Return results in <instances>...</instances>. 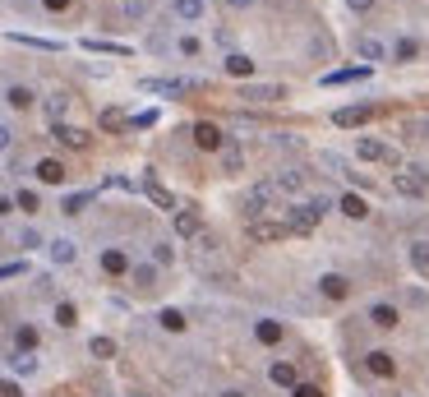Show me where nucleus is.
<instances>
[{
  "instance_id": "38",
  "label": "nucleus",
  "mask_w": 429,
  "mask_h": 397,
  "mask_svg": "<svg viewBox=\"0 0 429 397\" xmlns=\"http://www.w3.org/2000/svg\"><path fill=\"white\" fill-rule=\"evenodd\" d=\"M134 282H138V287H153V282H157V263H143V268H134Z\"/></svg>"
},
{
  "instance_id": "54",
  "label": "nucleus",
  "mask_w": 429,
  "mask_h": 397,
  "mask_svg": "<svg viewBox=\"0 0 429 397\" xmlns=\"http://www.w3.org/2000/svg\"><path fill=\"white\" fill-rule=\"evenodd\" d=\"M227 5H236V10H245V5H254V0H227Z\"/></svg>"
},
{
  "instance_id": "15",
  "label": "nucleus",
  "mask_w": 429,
  "mask_h": 397,
  "mask_svg": "<svg viewBox=\"0 0 429 397\" xmlns=\"http://www.w3.org/2000/svg\"><path fill=\"white\" fill-rule=\"evenodd\" d=\"M143 190H148V198H153L157 208H167V213L176 208V194H171L167 185H157V176H148V181H143Z\"/></svg>"
},
{
  "instance_id": "41",
  "label": "nucleus",
  "mask_w": 429,
  "mask_h": 397,
  "mask_svg": "<svg viewBox=\"0 0 429 397\" xmlns=\"http://www.w3.org/2000/svg\"><path fill=\"white\" fill-rule=\"evenodd\" d=\"M19 273H28V263L19 259V263H0V282H5V277H19Z\"/></svg>"
},
{
  "instance_id": "9",
  "label": "nucleus",
  "mask_w": 429,
  "mask_h": 397,
  "mask_svg": "<svg viewBox=\"0 0 429 397\" xmlns=\"http://www.w3.org/2000/svg\"><path fill=\"white\" fill-rule=\"evenodd\" d=\"M365 365H369V374H374V379H393V374H397V360H393L388 352H369Z\"/></svg>"
},
{
  "instance_id": "10",
  "label": "nucleus",
  "mask_w": 429,
  "mask_h": 397,
  "mask_svg": "<svg viewBox=\"0 0 429 397\" xmlns=\"http://www.w3.org/2000/svg\"><path fill=\"white\" fill-rule=\"evenodd\" d=\"M319 291L328 296V301H346V296H351V282H346L342 273H328V277H319Z\"/></svg>"
},
{
  "instance_id": "4",
  "label": "nucleus",
  "mask_w": 429,
  "mask_h": 397,
  "mask_svg": "<svg viewBox=\"0 0 429 397\" xmlns=\"http://www.w3.org/2000/svg\"><path fill=\"white\" fill-rule=\"evenodd\" d=\"M245 231H249V241H286V236H291L286 222H263V217H254Z\"/></svg>"
},
{
  "instance_id": "31",
  "label": "nucleus",
  "mask_w": 429,
  "mask_h": 397,
  "mask_svg": "<svg viewBox=\"0 0 429 397\" xmlns=\"http://www.w3.org/2000/svg\"><path fill=\"white\" fill-rule=\"evenodd\" d=\"M88 352L97 356V360H111V356H116V342H111V337H92V342H88Z\"/></svg>"
},
{
  "instance_id": "26",
  "label": "nucleus",
  "mask_w": 429,
  "mask_h": 397,
  "mask_svg": "<svg viewBox=\"0 0 429 397\" xmlns=\"http://www.w3.org/2000/svg\"><path fill=\"white\" fill-rule=\"evenodd\" d=\"M254 337L273 347V342H282V323H277V319H259V328H254Z\"/></svg>"
},
{
  "instance_id": "40",
  "label": "nucleus",
  "mask_w": 429,
  "mask_h": 397,
  "mask_svg": "<svg viewBox=\"0 0 429 397\" xmlns=\"http://www.w3.org/2000/svg\"><path fill=\"white\" fill-rule=\"evenodd\" d=\"M415 56H420V46H415L411 37H401L397 42V61H415Z\"/></svg>"
},
{
  "instance_id": "42",
  "label": "nucleus",
  "mask_w": 429,
  "mask_h": 397,
  "mask_svg": "<svg viewBox=\"0 0 429 397\" xmlns=\"http://www.w3.org/2000/svg\"><path fill=\"white\" fill-rule=\"evenodd\" d=\"M319 162H323V167H328V171H346V162H342L337 153H319Z\"/></svg>"
},
{
  "instance_id": "36",
  "label": "nucleus",
  "mask_w": 429,
  "mask_h": 397,
  "mask_svg": "<svg viewBox=\"0 0 429 397\" xmlns=\"http://www.w3.org/2000/svg\"><path fill=\"white\" fill-rule=\"evenodd\" d=\"M88 198H92V194H70V198H65V203H61V208H65V213H70V217H79V213H83V208H88Z\"/></svg>"
},
{
  "instance_id": "3",
  "label": "nucleus",
  "mask_w": 429,
  "mask_h": 397,
  "mask_svg": "<svg viewBox=\"0 0 429 397\" xmlns=\"http://www.w3.org/2000/svg\"><path fill=\"white\" fill-rule=\"evenodd\" d=\"M393 190L420 198V194H429V176H420V171H393Z\"/></svg>"
},
{
  "instance_id": "46",
  "label": "nucleus",
  "mask_w": 429,
  "mask_h": 397,
  "mask_svg": "<svg viewBox=\"0 0 429 397\" xmlns=\"http://www.w3.org/2000/svg\"><path fill=\"white\" fill-rule=\"evenodd\" d=\"M134 125H138V130H148V125H157V111H138V116H134Z\"/></svg>"
},
{
  "instance_id": "39",
  "label": "nucleus",
  "mask_w": 429,
  "mask_h": 397,
  "mask_svg": "<svg viewBox=\"0 0 429 397\" xmlns=\"http://www.w3.org/2000/svg\"><path fill=\"white\" fill-rule=\"evenodd\" d=\"M121 125H125V111H116V107L102 111V130H121Z\"/></svg>"
},
{
  "instance_id": "22",
  "label": "nucleus",
  "mask_w": 429,
  "mask_h": 397,
  "mask_svg": "<svg viewBox=\"0 0 429 397\" xmlns=\"http://www.w3.org/2000/svg\"><path fill=\"white\" fill-rule=\"evenodd\" d=\"M268 185L282 190V194H295V190L305 185V176H300V171H277V181H268Z\"/></svg>"
},
{
  "instance_id": "8",
  "label": "nucleus",
  "mask_w": 429,
  "mask_h": 397,
  "mask_svg": "<svg viewBox=\"0 0 429 397\" xmlns=\"http://www.w3.org/2000/svg\"><path fill=\"white\" fill-rule=\"evenodd\" d=\"M51 134H56V139H61V143H65V148H88V130H79V125H51Z\"/></svg>"
},
{
  "instance_id": "47",
  "label": "nucleus",
  "mask_w": 429,
  "mask_h": 397,
  "mask_svg": "<svg viewBox=\"0 0 429 397\" xmlns=\"http://www.w3.org/2000/svg\"><path fill=\"white\" fill-rule=\"evenodd\" d=\"M295 397H323L319 383H295Z\"/></svg>"
},
{
  "instance_id": "34",
  "label": "nucleus",
  "mask_w": 429,
  "mask_h": 397,
  "mask_svg": "<svg viewBox=\"0 0 429 397\" xmlns=\"http://www.w3.org/2000/svg\"><path fill=\"white\" fill-rule=\"evenodd\" d=\"M176 14L180 19H203V0H176Z\"/></svg>"
},
{
  "instance_id": "32",
  "label": "nucleus",
  "mask_w": 429,
  "mask_h": 397,
  "mask_svg": "<svg viewBox=\"0 0 429 397\" xmlns=\"http://www.w3.org/2000/svg\"><path fill=\"white\" fill-rule=\"evenodd\" d=\"M157 323H162L167 333H180V328H185V314H180V309H162V314H157Z\"/></svg>"
},
{
  "instance_id": "30",
  "label": "nucleus",
  "mask_w": 429,
  "mask_h": 397,
  "mask_svg": "<svg viewBox=\"0 0 429 397\" xmlns=\"http://www.w3.org/2000/svg\"><path fill=\"white\" fill-rule=\"evenodd\" d=\"M14 342H19V356H32V347H37V328H28V323H23V328L14 333Z\"/></svg>"
},
{
  "instance_id": "53",
  "label": "nucleus",
  "mask_w": 429,
  "mask_h": 397,
  "mask_svg": "<svg viewBox=\"0 0 429 397\" xmlns=\"http://www.w3.org/2000/svg\"><path fill=\"white\" fill-rule=\"evenodd\" d=\"M10 208H14V203H10V198H5V194H0V217H5V213H10Z\"/></svg>"
},
{
  "instance_id": "24",
  "label": "nucleus",
  "mask_w": 429,
  "mask_h": 397,
  "mask_svg": "<svg viewBox=\"0 0 429 397\" xmlns=\"http://www.w3.org/2000/svg\"><path fill=\"white\" fill-rule=\"evenodd\" d=\"M222 167L240 171V167H245V148H240V143H222Z\"/></svg>"
},
{
  "instance_id": "2",
  "label": "nucleus",
  "mask_w": 429,
  "mask_h": 397,
  "mask_svg": "<svg viewBox=\"0 0 429 397\" xmlns=\"http://www.w3.org/2000/svg\"><path fill=\"white\" fill-rule=\"evenodd\" d=\"M355 157H365V162H384V167L401 171V153L393 148V143H379V139H360V143H355Z\"/></svg>"
},
{
  "instance_id": "49",
  "label": "nucleus",
  "mask_w": 429,
  "mask_h": 397,
  "mask_svg": "<svg viewBox=\"0 0 429 397\" xmlns=\"http://www.w3.org/2000/svg\"><path fill=\"white\" fill-rule=\"evenodd\" d=\"M0 397H23V388H19L14 379H5V383H0Z\"/></svg>"
},
{
  "instance_id": "16",
  "label": "nucleus",
  "mask_w": 429,
  "mask_h": 397,
  "mask_svg": "<svg viewBox=\"0 0 429 397\" xmlns=\"http://www.w3.org/2000/svg\"><path fill=\"white\" fill-rule=\"evenodd\" d=\"M5 102H10V107H14V111H28L32 102H37V92H32L28 83H14V88L5 92Z\"/></svg>"
},
{
  "instance_id": "21",
  "label": "nucleus",
  "mask_w": 429,
  "mask_h": 397,
  "mask_svg": "<svg viewBox=\"0 0 429 397\" xmlns=\"http://www.w3.org/2000/svg\"><path fill=\"white\" fill-rule=\"evenodd\" d=\"M268 379H273L277 388H295V365L291 360H277V365L268 369Z\"/></svg>"
},
{
  "instance_id": "27",
  "label": "nucleus",
  "mask_w": 429,
  "mask_h": 397,
  "mask_svg": "<svg viewBox=\"0 0 429 397\" xmlns=\"http://www.w3.org/2000/svg\"><path fill=\"white\" fill-rule=\"evenodd\" d=\"M83 46H88V51H107V56H129V46H121V42H102V37H83Z\"/></svg>"
},
{
  "instance_id": "14",
  "label": "nucleus",
  "mask_w": 429,
  "mask_h": 397,
  "mask_svg": "<svg viewBox=\"0 0 429 397\" xmlns=\"http://www.w3.org/2000/svg\"><path fill=\"white\" fill-rule=\"evenodd\" d=\"M203 217L194 213V208H176V236H199Z\"/></svg>"
},
{
  "instance_id": "13",
  "label": "nucleus",
  "mask_w": 429,
  "mask_h": 397,
  "mask_svg": "<svg viewBox=\"0 0 429 397\" xmlns=\"http://www.w3.org/2000/svg\"><path fill=\"white\" fill-rule=\"evenodd\" d=\"M65 176H70V171H65V162H56V157H42V162H37V181L42 185H61Z\"/></svg>"
},
{
  "instance_id": "51",
  "label": "nucleus",
  "mask_w": 429,
  "mask_h": 397,
  "mask_svg": "<svg viewBox=\"0 0 429 397\" xmlns=\"http://www.w3.org/2000/svg\"><path fill=\"white\" fill-rule=\"evenodd\" d=\"M46 10H70V0H42Z\"/></svg>"
},
{
  "instance_id": "7",
  "label": "nucleus",
  "mask_w": 429,
  "mask_h": 397,
  "mask_svg": "<svg viewBox=\"0 0 429 397\" xmlns=\"http://www.w3.org/2000/svg\"><path fill=\"white\" fill-rule=\"evenodd\" d=\"M273 194H277L273 185H254V190L245 194V217H249V222H254V217H259L263 208H268V198H273Z\"/></svg>"
},
{
  "instance_id": "45",
  "label": "nucleus",
  "mask_w": 429,
  "mask_h": 397,
  "mask_svg": "<svg viewBox=\"0 0 429 397\" xmlns=\"http://www.w3.org/2000/svg\"><path fill=\"white\" fill-rule=\"evenodd\" d=\"M19 245H23V250H37V245H42V236H37V231H23V236H19Z\"/></svg>"
},
{
  "instance_id": "37",
  "label": "nucleus",
  "mask_w": 429,
  "mask_h": 397,
  "mask_svg": "<svg viewBox=\"0 0 429 397\" xmlns=\"http://www.w3.org/2000/svg\"><path fill=\"white\" fill-rule=\"evenodd\" d=\"M411 263L415 273H429V245H411Z\"/></svg>"
},
{
  "instance_id": "5",
  "label": "nucleus",
  "mask_w": 429,
  "mask_h": 397,
  "mask_svg": "<svg viewBox=\"0 0 429 397\" xmlns=\"http://www.w3.org/2000/svg\"><path fill=\"white\" fill-rule=\"evenodd\" d=\"M374 74V65H346V70H333L323 74V88H337V83H360V79Z\"/></svg>"
},
{
  "instance_id": "57",
  "label": "nucleus",
  "mask_w": 429,
  "mask_h": 397,
  "mask_svg": "<svg viewBox=\"0 0 429 397\" xmlns=\"http://www.w3.org/2000/svg\"><path fill=\"white\" fill-rule=\"evenodd\" d=\"M129 397H148V393H129Z\"/></svg>"
},
{
  "instance_id": "17",
  "label": "nucleus",
  "mask_w": 429,
  "mask_h": 397,
  "mask_svg": "<svg viewBox=\"0 0 429 397\" xmlns=\"http://www.w3.org/2000/svg\"><path fill=\"white\" fill-rule=\"evenodd\" d=\"M227 74L231 79H249V74H254V61H249L245 51H231V56H227Z\"/></svg>"
},
{
  "instance_id": "43",
  "label": "nucleus",
  "mask_w": 429,
  "mask_h": 397,
  "mask_svg": "<svg viewBox=\"0 0 429 397\" xmlns=\"http://www.w3.org/2000/svg\"><path fill=\"white\" fill-rule=\"evenodd\" d=\"M153 263H171V245H162V241L153 245Z\"/></svg>"
},
{
  "instance_id": "11",
  "label": "nucleus",
  "mask_w": 429,
  "mask_h": 397,
  "mask_svg": "<svg viewBox=\"0 0 429 397\" xmlns=\"http://www.w3.org/2000/svg\"><path fill=\"white\" fill-rule=\"evenodd\" d=\"M194 143H199V148H208V153H213V148H222L227 139H222V130H217L213 121H199V125H194Z\"/></svg>"
},
{
  "instance_id": "52",
  "label": "nucleus",
  "mask_w": 429,
  "mask_h": 397,
  "mask_svg": "<svg viewBox=\"0 0 429 397\" xmlns=\"http://www.w3.org/2000/svg\"><path fill=\"white\" fill-rule=\"evenodd\" d=\"M346 5H351V10H360V14H365L369 5H374V0H346Z\"/></svg>"
},
{
  "instance_id": "6",
  "label": "nucleus",
  "mask_w": 429,
  "mask_h": 397,
  "mask_svg": "<svg viewBox=\"0 0 429 397\" xmlns=\"http://www.w3.org/2000/svg\"><path fill=\"white\" fill-rule=\"evenodd\" d=\"M240 97H249V102H282L286 88H282V83H245Z\"/></svg>"
},
{
  "instance_id": "19",
  "label": "nucleus",
  "mask_w": 429,
  "mask_h": 397,
  "mask_svg": "<svg viewBox=\"0 0 429 397\" xmlns=\"http://www.w3.org/2000/svg\"><path fill=\"white\" fill-rule=\"evenodd\" d=\"M355 51H360L365 61H384V56H388L384 42H379V37H369V32H360V37H355Z\"/></svg>"
},
{
  "instance_id": "12",
  "label": "nucleus",
  "mask_w": 429,
  "mask_h": 397,
  "mask_svg": "<svg viewBox=\"0 0 429 397\" xmlns=\"http://www.w3.org/2000/svg\"><path fill=\"white\" fill-rule=\"evenodd\" d=\"M374 116H379L374 107H342L337 116H333V121H337L342 130H351V125H365V121H374Z\"/></svg>"
},
{
  "instance_id": "56",
  "label": "nucleus",
  "mask_w": 429,
  "mask_h": 397,
  "mask_svg": "<svg viewBox=\"0 0 429 397\" xmlns=\"http://www.w3.org/2000/svg\"><path fill=\"white\" fill-rule=\"evenodd\" d=\"M222 397H240V393H222Z\"/></svg>"
},
{
  "instance_id": "25",
  "label": "nucleus",
  "mask_w": 429,
  "mask_h": 397,
  "mask_svg": "<svg viewBox=\"0 0 429 397\" xmlns=\"http://www.w3.org/2000/svg\"><path fill=\"white\" fill-rule=\"evenodd\" d=\"M337 208H342V213H346V217H355V222H360V217L369 213V203H365V198H360V194H342V203H337Z\"/></svg>"
},
{
  "instance_id": "23",
  "label": "nucleus",
  "mask_w": 429,
  "mask_h": 397,
  "mask_svg": "<svg viewBox=\"0 0 429 397\" xmlns=\"http://www.w3.org/2000/svg\"><path fill=\"white\" fill-rule=\"evenodd\" d=\"M10 42L32 46V51H61V42H51V37H28V32H10Z\"/></svg>"
},
{
  "instance_id": "48",
  "label": "nucleus",
  "mask_w": 429,
  "mask_h": 397,
  "mask_svg": "<svg viewBox=\"0 0 429 397\" xmlns=\"http://www.w3.org/2000/svg\"><path fill=\"white\" fill-rule=\"evenodd\" d=\"M14 365H19V374H32V369H37V360H32V356H14Z\"/></svg>"
},
{
  "instance_id": "29",
  "label": "nucleus",
  "mask_w": 429,
  "mask_h": 397,
  "mask_svg": "<svg viewBox=\"0 0 429 397\" xmlns=\"http://www.w3.org/2000/svg\"><path fill=\"white\" fill-rule=\"evenodd\" d=\"M74 254H79L74 241H51V259L56 263H74Z\"/></svg>"
},
{
  "instance_id": "35",
  "label": "nucleus",
  "mask_w": 429,
  "mask_h": 397,
  "mask_svg": "<svg viewBox=\"0 0 429 397\" xmlns=\"http://www.w3.org/2000/svg\"><path fill=\"white\" fill-rule=\"evenodd\" d=\"M19 208H23V213H37V208H42V198H37V190H19V198H14Z\"/></svg>"
},
{
  "instance_id": "28",
  "label": "nucleus",
  "mask_w": 429,
  "mask_h": 397,
  "mask_svg": "<svg viewBox=\"0 0 429 397\" xmlns=\"http://www.w3.org/2000/svg\"><path fill=\"white\" fill-rule=\"evenodd\" d=\"M369 319L379 323V328H397V309H393V305H374V309H369Z\"/></svg>"
},
{
  "instance_id": "33",
  "label": "nucleus",
  "mask_w": 429,
  "mask_h": 397,
  "mask_svg": "<svg viewBox=\"0 0 429 397\" xmlns=\"http://www.w3.org/2000/svg\"><path fill=\"white\" fill-rule=\"evenodd\" d=\"M56 323H61V328H74V323H79V309L70 305V301H61V305H56Z\"/></svg>"
},
{
  "instance_id": "44",
  "label": "nucleus",
  "mask_w": 429,
  "mask_h": 397,
  "mask_svg": "<svg viewBox=\"0 0 429 397\" xmlns=\"http://www.w3.org/2000/svg\"><path fill=\"white\" fill-rule=\"evenodd\" d=\"M180 51H185V56H199L203 46H199V37H180Z\"/></svg>"
},
{
  "instance_id": "1",
  "label": "nucleus",
  "mask_w": 429,
  "mask_h": 397,
  "mask_svg": "<svg viewBox=\"0 0 429 397\" xmlns=\"http://www.w3.org/2000/svg\"><path fill=\"white\" fill-rule=\"evenodd\" d=\"M323 213H328V198H323V194L319 198H305V203H295V208H291V222H286V227L300 231V236H309V231L323 222Z\"/></svg>"
},
{
  "instance_id": "20",
  "label": "nucleus",
  "mask_w": 429,
  "mask_h": 397,
  "mask_svg": "<svg viewBox=\"0 0 429 397\" xmlns=\"http://www.w3.org/2000/svg\"><path fill=\"white\" fill-rule=\"evenodd\" d=\"M65 111H70V92H51V97H46V116H51V125H61L65 121Z\"/></svg>"
},
{
  "instance_id": "55",
  "label": "nucleus",
  "mask_w": 429,
  "mask_h": 397,
  "mask_svg": "<svg viewBox=\"0 0 429 397\" xmlns=\"http://www.w3.org/2000/svg\"><path fill=\"white\" fill-rule=\"evenodd\" d=\"M56 397H74V393H65V388H61V393H56Z\"/></svg>"
},
{
  "instance_id": "50",
  "label": "nucleus",
  "mask_w": 429,
  "mask_h": 397,
  "mask_svg": "<svg viewBox=\"0 0 429 397\" xmlns=\"http://www.w3.org/2000/svg\"><path fill=\"white\" fill-rule=\"evenodd\" d=\"M10 143H14V134H10V130H5V125H0V153H5V148H10Z\"/></svg>"
},
{
  "instance_id": "18",
  "label": "nucleus",
  "mask_w": 429,
  "mask_h": 397,
  "mask_svg": "<svg viewBox=\"0 0 429 397\" xmlns=\"http://www.w3.org/2000/svg\"><path fill=\"white\" fill-rule=\"evenodd\" d=\"M102 268H107L111 277H125L129 273V254H125V250H107V254H102Z\"/></svg>"
}]
</instances>
